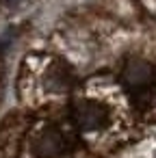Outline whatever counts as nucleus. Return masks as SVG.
Masks as SVG:
<instances>
[{"instance_id": "3", "label": "nucleus", "mask_w": 156, "mask_h": 158, "mask_svg": "<svg viewBox=\"0 0 156 158\" xmlns=\"http://www.w3.org/2000/svg\"><path fill=\"white\" fill-rule=\"evenodd\" d=\"M124 80H126V85H130L134 89H143L154 80V69L147 61L134 59L124 67Z\"/></svg>"}, {"instance_id": "2", "label": "nucleus", "mask_w": 156, "mask_h": 158, "mask_svg": "<svg viewBox=\"0 0 156 158\" xmlns=\"http://www.w3.org/2000/svg\"><path fill=\"white\" fill-rule=\"evenodd\" d=\"M65 152V136L57 128H48L35 141V154L39 158H57Z\"/></svg>"}, {"instance_id": "1", "label": "nucleus", "mask_w": 156, "mask_h": 158, "mask_svg": "<svg viewBox=\"0 0 156 158\" xmlns=\"http://www.w3.org/2000/svg\"><path fill=\"white\" fill-rule=\"evenodd\" d=\"M74 121L82 130H98L108 121V110L98 102H78L74 106Z\"/></svg>"}, {"instance_id": "4", "label": "nucleus", "mask_w": 156, "mask_h": 158, "mask_svg": "<svg viewBox=\"0 0 156 158\" xmlns=\"http://www.w3.org/2000/svg\"><path fill=\"white\" fill-rule=\"evenodd\" d=\"M70 82H72V76H70L67 69H54L52 76H50V85L57 91H65L70 87Z\"/></svg>"}, {"instance_id": "5", "label": "nucleus", "mask_w": 156, "mask_h": 158, "mask_svg": "<svg viewBox=\"0 0 156 158\" xmlns=\"http://www.w3.org/2000/svg\"><path fill=\"white\" fill-rule=\"evenodd\" d=\"M5 2H7L9 7H15V5H20V2H22V0H5Z\"/></svg>"}]
</instances>
